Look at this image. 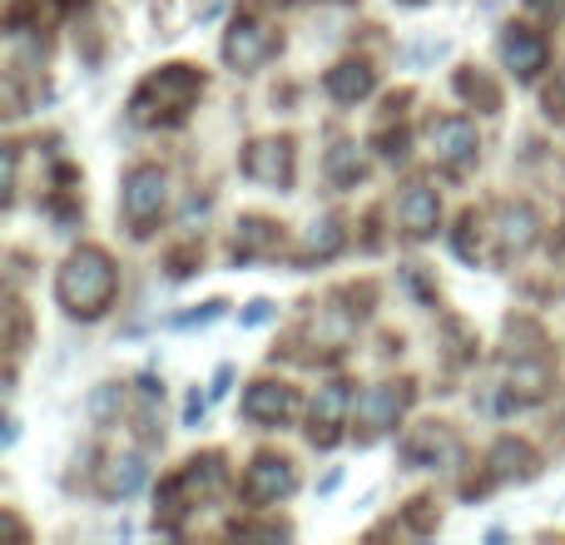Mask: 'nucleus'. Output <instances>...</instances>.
<instances>
[{
  "label": "nucleus",
  "mask_w": 565,
  "mask_h": 545,
  "mask_svg": "<svg viewBox=\"0 0 565 545\" xmlns=\"http://www.w3.org/2000/svg\"><path fill=\"white\" fill-rule=\"evenodd\" d=\"M362 174H367V159H362L358 145H338V149L328 154V179H332V184L348 189V184H358Z\"/></svg>",
  "instance_id": "23"
},
{
  "label": "nucleus",
  "mask_w": 565,
  "mask_h": 545,
  "mask_svg": "<svg viewBox=\"0 0 565 545\" xmlns=\"http://www.w3.org/2000/svg\"><path fill=\"white\" fill-rule=\"evenodd\" d=\"M119 397H125V392H119V387H115V382H105V387H99V392H95V397H89V417H95V421H105V417H109V412H115V407H119Z\"/></svg>",
  "instance_id": "25"
},
{
  "label": "nucleus",
  "mask_w": 565,
  "mask_h": 545,
  "mask_svg": "<svg viewBox=\"0 0 565 545\" xmlns=\"http://www.w3.org/2000/svg\"><path fill=\"white\" fill-rule=\"evenodd\" d=\"M412 402V387L407 382H377V387H362L358 397H352V421H358V441L367 447V441L387 437L392 427H397V417L407 412Z\"/></svg>",
  "instance_id": "5"
},
{
  "label": "nucleus",
  "mask_w": 565,
  "mask_h": 545,
  "mask_svg": "<svg viewBox=\"0 0 565 545\" xmlns=\"http://www.w3.org/2000/svg\"><path fill=\"white\" fill-rule=\"evenodd\" d=\"M427 139H431V154H437L441 164L451 169V174H461L467 164H477V154H481L477 125H471V119H461V115L437 119V125L427 129Z\"/></svg>",
  "instance_id": "6"
},
{
  "label": "nucleus",
  "mask_w": 565,
  "mask_h": 545,
  "mask_svg": "<svg viewBox=\"0 0 565 545\" xmlns=\"http://www.w3.org/2000/svg\"><path fill=\"white\" fill-rule=\"evenodd\" d=\"M348 244V234H342V224L332 214H322V218H312L308 228H302V238H298V268H312V264H328L338 248Z\"/></svg>",
  "instance_id": "17"
},
{
  "label": "nucleus",
  "mask_w": 565,
  "mask_h": 545,
  "mask_svg": "<svg viewBox=\"0 0 565 545\" xmlns=\"http://www.w3.org/2000/svg\"><path fill=\"white\" fill-rule=\"evenodd\" d=\"M228 377H234V367H218V372H214V387H209V397H224V392H228Z\"/></svg>",
  "instance_id": "30"
},
{
  "label": "nucleus",
  "mask_w": 565,
  "mask_h": 545,
  "mask_svg": "<svg viewBox=\"0 0 565 545\" xmlns=\"http://www.w3.org/2000/svg\"><path fill=\"white\" fill-rule=\"evenodd\" d=\"M298 412V392L288 387V382H254V387L244 392V417L258 421V427H282V421Z\"/></svg>",
  "instance_id": "13"
},
{
  "label": "nucleus",
  "mask_w": 565,
  "mask_h": 545,
  "mask_svg": "<svg viewBox=\"0 0 565 545\" xmlns=\"http://www.w3.org/2000/svg\"><path fill=\"white\" fill-rule=\"evenodd\" d=\"M145 481H149V467H145V457H135V451H125V457H109L105 471H99V491H105L109 501L135 496Z\"/></svg>",
  "instance_id": "18"
},
{
  "label": "nucleus",
  "mask_w": 565,
  "mask_h": 545,
  "mask_svg": "<svg viewBox=\"0 0 565 545\" xmlns=\"http://www.w3.org/2000/svg\"><path fill=\"white\" fill-rule=\"evenodd\" d=\"M204 407H209V402L199 397V387H194V392L184 397V427H199V421H204Z\"/></svg>",
  "instance_id": "28"
},
{
  "label": "nucleus",
  "mask_w": 565,
  "mask_h": 545,
  "mask_svg": "<svg viewBox=\"0 0 565 545\" xmlns=\"http://www.w3.org/2000/svg\"><path fill=\"white\" fill-rule=\"evenodd\" d=\"M204 95V75L194 65H164L159 75H149L129 99V119L135 125H174L194 109V99Z\"/></svg>",
  "instance_id": "2"
},
{
  "label": "nucleus",
  "mask_w": 565,
  "mask_h": 545,
  "mask_svg": "<svg viewBox=\"0 0 565 545\" xmlns=\"http://www.w3.org/2000/svg\"><path fill=\"white\" fill-rule=\"evenodd\" d=\"M501 60H507V70L516 79H536L546 70V40L526 25H511L501 30Z\"/></svg>",
  "instance_id": "14"
},
{
  "label": "nucleus",
  "mask_w": 565,
  "mask_h": 545,
  "mask_svg": "<svg viewBox=\"0 0 565 545\" xmlns=\"http://www.w3.org/2000/svg\"><path fill=\"white\" fill-rule=\"evenodd\" d=\"M224 481H228V467H224V457H218V451L194 457L164 491H159V526L174 531L179 516H184V511H194V506H204V501H214L218 491H224Z\"/></svg>",
  "instance_id": "3"
},
{
  "label": "nucleus",
  "mask_w": 565,
  "mask_h": 545,
  "mask_svg": "<svg viewBox=\"0 0 565 545\" xmlns=\"http://www.w3.org/2000/svg\"><path fill=\"white\" fill-rule=\"evenodd\" d=\"M402 461L412 471H437L441 461H457V437H451L447 421H422L402 437Z\"/></svg>",
  "instance_id": "7"
},
{
  "label": "nucleus",
  "mask_w": 565,
  "mask_h": 545,
  "mask_svg": "<svg viewBox=\"0 0 565 545\" xmlns=\"http://www.w3.org/2000/svg\"><path fill=\"white\" fill-rule=\"evenodd\" d=\"M164 204H169V179H164V169H154V164L129 169L125 194H119V209H125L129 234H139V238L154 234V224H159V214H164Z\"/></svg>",
  "instance_id": "4"
},
{
  "label": "nucleus",
  "mask_w": 565,
  "mask_h": 545,
  "mask_svg": "<svg viewBox=\"0 0 565 545\" xmlns=\"http://www.w3.org/2000/svg\"><path fill=\"white\" fill-rule=\"evenodd\" d=\"M115 288H119V272L109 264L105 248H75L65 258V268L55 272V298L70 318H99V312L115 302Z\"/></svg>",
  "instance_id": "1"
},
{
  "label": "nucleus",
  "mask_w": 565,
  "mask_h": 545,
  "mask_svg": "<svg viewBox=\"0 0 565 545\" xmlns=\"http://www.w3.org/2000/svg\"><path fill=\"white\" fill-rule=\"evenodd\" d=\"M238 536H268V541H282L288 536V526H234Z\"/></svg>",
  "instance_id": "29"
},
{
  "label": "nucleus",
  "mask_w": 565,
  "mask_h": 545,
  "mask_svg": "<svg viewBox=\"0 0 565 545\" xmlns=\"http://www.w3.org/2000/svg\"><path fill=\"white\" fill-rule=\"evenodd\" d=\"M565 109V70H561V75H556V89H551V109Z\"/></svg>",
  "instance_id": "31"
},
{
  "label": "nucleus",
  "mask_w": 565,
  "mask_h": 545,
  "mask_svg": "<svg viewBox=\"0 0 565 545\" xmlns=\"http://www.w3.org/2000/svg\"><path fill=\"white\" fill-rule=\"evenodd\" d=\"M342 417H352V392H348V382H328V387H318V402H312V427H308V441H312V447H318V451L338 447Z\"/></svg>",
  "instance_id": "9"
},
{
  "label": "nucleus",
  "mask_w": 565,
  "mask_h": 545,
  "mask_svg": "<svg viewBox=\"0 0 565 545\" xmlns=\"http://www.w3.org/2000/svg\"><path fill=\"white\" fill-rule=\"evenodd\" d=\"M274 244H278V228L268 224V218L248 214V218H238V228H234V244H228V254H234V264H248V258L268 254V248H274Z\"/></svg>",
  "instance_id": "21"
},
{
  "label": "nucleus",
  "mask_w": 565,
  "mask_h": 545,
  "mask_svg": "<svg viewBox=\"0 0 565 545\" xmlns=\"http://www.w3.org/2000/svg\"><path fill=\"white\" fill-rule=\"evenodd\" d=\"M457 95L471 99L477 109H487V115H491V109H501V89L491 85V75H481L477 65H467V70L457 75Z\"/></svg>",
  "instance_id": "22"
},
{
  "label": "nucleus",
  "mask_w": 565,
  "mask_h": 545,
  "mask_svg": "<svg viewBox=\"0 0 565 545\" xmlns=\"http://www.w3.org/2000/svg\"><path fill=\"white\" fill-rule=\"evenodd\" d=\"M551 382H556V372H551V357L541 348H521L507 362V387L516 402H541L551 392Z\"/></svg>",
  "instance_id": "12"
},
{
  "label": "nucleus",
  "mask_w": 565,
  "mask_h": 545,
  "mask_svg": "<svg viewBox=\"0 0 565 545\" xmlns=\"http://www.w3.org/2000/svg\"><path fill=\"white\" fill-rule=\"evenodd\" d=\"M372 89H377V75H372V65H362V60H342V65L328 70V95L338 99V105H358Z\"/></svg>",
  "instance_id": "19"
},
{
  "label": "nucleus",
  "mask_w": 565,
  "mask_h": 545,
  "mask_svg": "<svg viewBox=\"0 0 565 545\" xmlns=\"http://www.w3.org/2000/svg\"><path fill=\"white\" fill-rule=\"evenodd\" d=\"M536 477V451L516 437H501L491 447V481H531Z\"/></svg>",
  "instance_id": "20"
},
{
  "label": "nucleus",
  "mask_w": 565,
  "mask_h": 545,
  "mask_svg": "<svg viewBox=\"0 0 565 545\" xmlns=\"http://www.w3.org/2000/svg\"><path fill=\"white\" fill-rule=\"evenodd\" d=\"M244 174L254 179V184L288 189L292 184V139H258V145H248Z\"/></svg>",
  "instance_id": "11"
},
{
  "label": "nucleus",
  "mask_w": 565,
  "mask_h": 545,
  "mask_svg": "<svg viewBox=\"0 0 565 545\" xmlns=\"http://www.w3.org/2000/svg\"><path fill=\"white\" fill-rule=\"evenodd\" d=\"M278 50V40H274V30L268 25H258V20H234L228 25V35H224V60L234 70H258L268 55Z\"/></svg>",
  "instance_id": "10"
},
{
  "label": "nucleus",
  "mask_w": 565,
  "mask_h": 545,
  "mask_svg": "<svg viewBox=\"0 0 565 545\" xmlns=\"http://www.w3.org/2000/svg\"><path fill=\"white\" fill-rule=\"evenodd\" d=\"M224 308H228V302H204V308L189 312V318H174V328H189V322H214Z\"/></svg>",
  "instance_id": "27"
},
{
  "label": "nucleus",
  "mask_w": 565,
  "mask_h": 545,
  "mask_svg": "<svg viewBox=\"0 0 565 545\" xmlns=\"http://www.w3.org/2000/svg\"><path fill=\"white\" fill-rule=\"evenodd\" d=\"M292 491H298V467L288 457H258L244 477V496L254 506H274V501L292 496Z\"/></svg>",
  "instance_id": "8"
},
{
  "label": "nucleus",
  "mask_w": 565,
  "mask_h": 545,
  "mask_svg": "<svg viewBox=\"0 0 565 545\" xmlns=\"http://www.w3.org/2000/svg\"><path fill=\"white\" fill-rule=\"evenodd\" d=\"M477 228H481V218L477 214H467L457 224V234H451V248H457V258H467V264H477L481 258V238H477Z\"/></svg>",
  "instance_id": "24"
},
{
  "label": "nucleus",
  "mask_w": 565,
  "mask_h": 545,
  "mask_svg": "<svg viewBox=\"0 0 565 545\" xmlns=\"http://www.w3.org/2000/svg\"><path fill=\"white\" fill-rule=\"evenodd\" d=\"M397 218L412 238H431L437 234V218H441V204H437V189L427 184H407L397 199Z\"/></svg>",
  "instance_id": "15"
},
{
  "label": "nucleus",
  "mask_w": 565,
  "mask_h": 545,
  "mask_svg": "<svg viewBox=\"0 0 565 545\" xmlns=\"http://www.w3.org/2000/svg\"><path fill=\"white\" fill-rule=\"evenodd\" d=\"M536 244V214L526 204H501L497 209V254L516 258Z\"/></svg>",
  "instance_id": "16"
},
{
  "label": "nucleus",
  "mask_w": 565,
  "mask_h": 545,
  "mask_svg": "<svg viewBox=\"0 0 565 545\" xmlns=\"http://www.w3.org/2000/svg\"><path fill=\"white\" fill-rule=\"evenodd\" d=\"M268 318H274V302H268V298H254V302H248V312H244V328H264Z\"/></svg>",
  "instance_id": "26"
}]
</instances>
